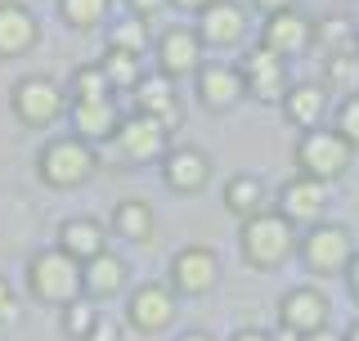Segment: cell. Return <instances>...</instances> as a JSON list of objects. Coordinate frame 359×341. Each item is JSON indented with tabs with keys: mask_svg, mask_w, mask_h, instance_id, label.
Returning <instances> with one entry per match:
<instances>
[{
	"mask_svg": "<svg viewBox=\"0 0 359 341\" xmlns=\"http://www.w3.org/2000/svg\"><path fill=\"white\" fill-rule=\"evenodd\" d=\"M9 104H14V117L22 126H50L54 117L63 112L67 104V90L59 81H50V76H18L14 90H9Z\"/></svg>",
	"mask_w": 359,
	"mask_h": 341,
	"instance_id": "cell-6",
	"label": "cell"
},
{
	"mask_svg": "<svg viewBox=\"0 0 359 341\" xmlns=\"http://www.w3.org/2000/svg\"><path fill=\"white\" fill-rule=\"evenodd\" d=\"M166 5H171V9H184V14H189V9H194V14H202L211 0H166Z\"/></svg>",
	"mask_w": 359,
	"mask_h": 341,
	"instance_id": "cell-39",
	"label": "cell"
},
{
	"mask_svg": "<svg viewBox=\"0 0 359 341\" xmlns=\"http://www.w3.org/2000/svg\"><path fill=\"white\" fill-rule=\"evenodd\" d=\"M328 185H319V180L310 175H292L283 189H278V215H287L292 225H319L323 220V202H328Z\"/></svg>",
	"mask_w": 359,
	"mask_h": 341,
	"instance_id": "cell-16",
	"label": "cell"
},
{
	"mask_svg": "<svg viewBox=\"0 0 359 341\" xmlns=\"http://www.w3.org/2000/svg\"><path fill=\"white\" fill-rule=\"evenodd\" d=\"M175 341H216V337H211L207 328H189V333H180Z\"/></svg>",
	"mask_w": 359,
	"mask_h": 341,
	"instance_id": "cell-41",
	"label": "cell"
},
{
	"mask_svg": "<svg viewBox=\"0 0 359 341\" xmlns=\"http://www.w3.org/2000/svg\"><path fill=\"white\" fill-rule=\"evenodd\" d=\"M355 59H359V22H355Z\"/></svg>",
	"mask_w": 359,
	"mask_h": 341,
	"instance_id": "cell-45",
	"label": "cell"
},
{
	"mask_svg": "<svg viewBox=\"0 0 359 341\" xmlns=\"http://www.w3.org/2000/svg\"><path fill=\"white\" fill-rule=\"evenodd\" d=\"M14 314H18V297L9 288V279L0 274V323H14Z\"/></svg>",
	"mask_w": 359,
	"mask_h": 341,
	"instance_id": "cell-34",
	"label": "cell"
},
{
	"mask_svg": "<svg viewBox=\"0 0 359 341\" xmlns=\"http://www.w3.org/2000/svg\"><path fill=\"white\" fill-rule=\"evenodd\" d=\"M238 99H247L238 63H202L198 67V104L207 112H229Z\"/></svg>",
	"mask_w": 359,
	"mask_h": 341,
	"instance_id": "cell-13",
	"label": "cell"
},
{
	"mask_svg": "<svg viewBox=\"0 0 359 341\" xmlns=\"http://www.w3.org/2000/svg\"><path fill=\"white\" fill-rule=\"evenodd\" d=\"M247 9L238 5V0H211L207 9L198 14L194 22V32H198V41L202 45H216V50H224V45H238L247 36Z\"/></svg>",
	"mask_w": 359,
	"mask_h": 341,
	"instance_id": "cell-12",
	"label": "cell"
},
{
	"mask_svg": "<svg viewBox=\"0 0 359 341\" xmlns=\"http://www.w3.org/2000/svg\"><path fill=\"white\" fill-rule=\"evenodd\" d=\"M229 341H269V333H261V328H238Z\"/></svg>",
	"mask_w": 359,
	"mask_h": 341,
	"instance_id": "cell-40",
	"label": "cell"
},
{
	"mask_svg": "<svg viewBox=\"0 0 359 341\" xmlns=\"http://www.w3.org/2000/svg\"><path fill=\"white\" fill-rule=\"evenodd\" d=\"M283 121L287 126H297L301 135L306 131H319V121H323V112H328V90H323V81H297L283 95Z\"/></svg>",
	"mask_w": 359,
	"mask_h": 341,
	"instance_id": "cell-19",
	"label": "cell"
},
{
	"mask_svg": "<svg viewBox=\"0 0 359 341\" xmlns=\"http://www.w3.org/2000/svg\"><path fill=\"white\" fill-rule=\"evenodd\" d=\"M220 283V256L202 243H189L171 256V292L175 297H207Z\"/></svg>",
	"mask_w": 359,
	"mask_h": 341,
	"instance_id": "cell-7",
	"label": "cell"
},
{
	"mask_svg": "<svg viewBox=\"0 0 359 341\" xmlns=\"http://www.w3.org/2000/svg\"><path fill=\"white\" fill-rule=\"evenodd\" d=\"M59 252H67L76 260V265H90L95 256L108 252V234L99 220H90V215H67L59 225Z\"/></svg>",
	"mask_w": 359,
	"mask_h": 341,
	"instance_id": "cell-20",
	"label": "cell"
},
{
	"mask_svg": "<svg viewBox=\"0 0 359 341\" xmlns=\"http://www.w3.org/2000/svg\"><path fill=\"white\" fill-rule=\"evenodd\" d=\"M202 67V41L194 27H166L157 36V72L162 76H198Z\"/></svg>",
	"mask_w": 359,
	"mask_h": 341,
	"instance_id": "cell-15",
	"label": "cell"
},
{
	"mask_svg": "<svg viewBox=\"0 0 359 341\" xmlns=\"http://www.w3.org/2000/svg\"><path fill=\"white\" fill-rule=\"evenodd\" d=\"M175 319V292L166 288V283H140V288L130 292L126 301V323L135 333H162V328H171Z\"/></svg>",
	"mask_w": 359,
	"mask_h": 341,
	"instance_id": "cell-11",
	"label": "cell"
},
{
	"mask_svg": "<svg viewBox=\"0 0 359 341\" xmlns=\"http://www.w3.org/2000/svg\"><path fill=\"white\" fill-rule=\"evenodd\" d=\"M126 5H130L135 18H153V14H162V9H166V0H126Z\"/></svg>",
	"mask_w": 359,
	"mask_h": 341,
	"instance_id": "cell-36",
	"label": "cell"
},
{
	"mask_svg": "<svg viewBox=\"0 0 359 341\" xmlns=\"http://www.w3.org/2000/svg\"><path fill=\"white\" fill-rule=\"evenodd\" d=\"M355 256L359 252H355V238H351L346 225L319 220L301 238V260H306V269H314V274H346Z\"/></svg>",
	"mask_w": 359,
	"mask_h": 341,
	"instance_id": "cell-5",
	"label": "cell"
},
{
	"mask_svg": "<svg viewBox=\"0 0 359 341\" xmlns=\"http://www.w3.org/2000/svg\"><path fill=\"white\" fill-rule=\"evenodd\" d=\"M332 319V305L328 297H323L319 288H287L283 297H278V328H287V333H297V337H314V333H323Z\"/></svg>",
	"mask_w": 359,
	"mask_h": 341,
	"instance_id": "cell-9",
	"label": "cell"
},
{
	"mask_svg": "<svg viewBox=\"0 0 359 341\" xmlns=\"http://www.w3.org/2000/svg\"><path fill=\"white\" fill-rule=\"evenodd\" d=\"M90 170H95V149L76 135H59L36 153V175L50 189H76L90 180Z\"/></svg>",
	"mask_w": 359,
	"mask_h": 341,
	"instance_id": "cell-3",
	"label": "cell"
},
{
	"mask_svg": "<svg viewBox=\"0 0 359 341\" xmlns=\"http://www.w3.org/2000/svg\"><path fill=\"white\" fill-rule=\"evenodd\" d=\"M265 180L261 175H229V185H224V207H229L238 220H252V215L265 211Z\"/></svg>",
	"mask_w": 359,
	"mask_h": 341,
	"instance_id": "cell-25",
	"label": "cell"
},
{
	"mask_svg": "<svg viewBox=\"0 0 359 341\" xmlns=\"http://www.w3.org/2000/svg\"><path fill=\"white\" fill-rule=\"evenodd\" d=\"M27 292L41 305H72V301H81V292H86L81 265H76L67 252H59V247L32 252V260H27Z\"/></svg>",
	"mask_w": 359,
	"mask_h": 341,
	"instance_id": "cell-2",
	"label": "cell"
},
{
	"mask_svg": "<svg viewBox=\"0 0 359 341\" xmlns=\"http://www.w3.org/2000/svg\"><path fill=\"white\" fill-rule=\"evenodd\" d=\"M41 41V22L27 5L18 0H0V59H18Z\"/></svg>",
	"mask_w": 359,
	"mask_h": 341,
	"instance_id": "cell-18",
	"label": "cell"
},
{
	"mask_svg": "<svg viewBox=\"0 0 359 341\" xmlns=\"http://www.w3.org/2000/svg\"><path fill=\"white\" fill-rule=\"evenodd\" d=\"M67 99L72 104H104V99H112V86L104 76V67L99 63H81L72 72V81H67Z\"/></svg>",
	"mask_w": 359,
	"mask_h": 341,
	"instance_id": "cell-26",
	"label": "cell"
},
{
	"mask_svg": "<svg viewBox=\"0 0 359 341\" xmlns=\"http://www.w3.org/2000/svg\"><path fill=\"white\" fill-rule=\"evenodd\" d=\"M252 9L256 14H283V9H297V0H252Z\"/></svg>",
	"mask_w": 359,
	"mask_h": 341,
	"instance_id": "cell-37",
	"label": "cell"
},
{
	"mask_svg": "<svg viewBox=\"0 0 359 341\" xmlns=\"http://www.w3.org/2000/svg\"><path fill=\"white\" fill-rule=\"evenodd\" d=\"M72 131H76V140H86L90 149H95V144H104V140H117L121 112H117L112 99H104V104H72Z\"/></svg>",
	"mask_w": 359,
	"mask_h": 341,
	"instance_id": "cell-21",
	"label": "cell"
},
{
	"mask_svg": "<svg viewBox=\"0 0 359 341\" xmlns=\"http://www.w3.org/2000/svg\"><path fill=\"white\" fill-rule=\"evenodd\" d=\"M99 67H104V76H108L112 90H135V86L144 81L140 59H135V54H121V50H108L104 59H99Z\"/></svg>",
	"mask_w": 359,
	"mask_h": 341,
	"instance_id": "cell-30",
	"label": "cell"
},
{
	"mask_svg": "<svg viewBox=\"0 0 359 341\" xmlns=\"http://www.w3.org/2000/svg\"><path fill=\"white\" fill-rule=\"evenodd\" d=\"M108 5L112 0H59V18L76 32H90L108 18Z\"/></svg>",
	"mask_w": 359,
	"mask_h": 341,
	"instance_id": "cell-29",
	"label": "cell"
},
{
	"mask_svg": "<svg viewBox=\"0 0 359 341\" xmlns=\"http://www.w3.org/2000/svg\"><path fill=\"white\" fill-rule=\"evenodd\" d=\"M238 252L252 269H278L297 252V225L278 211H261L252 220H243L238 229Z\"/></svg>",
	"mask_w": 359,
	"mask_h": 341,
	"instance_id": "cell-1",
	"label": "cell"
},
{
	"mask_svg": "<svg viewBox=\"0 0 359 341\" xmlns=\"http://www.w3.org/2000/svg\"><path fill=\"white\" fill-rule=\"evenodd\" d=\"M351 157H355V144H346L337 131H306L297 140V166L301 175L319 180V185H332L351 170Z\"/></svg>",
	"mask_w": 359,
	"mask_h": 341,
	"instance_id": "cell-4",
	"label": "cell"
},
{
	"mask_svg": "<svg viewBox=\"0 0 359 341\" xmlns=\"http://www.w3.org/2000/svg\"><path fill=\"white\" fill-rule=\"evenodd\" d=\"M301 341H341V337H337L332 328H323V333H314V337H301Z\"/></svg>",
	"mask_w": 359,
	"mask_h": 341,
	"instance_id": "cell-42",
	"label": "cell"
},
{
	"mask_svg": "<svg viewBox=\"0 0 359 341\" xmlns=\"http://www.w3.org/2000/svg\"><path fill=\"white\" fill-rule=\"evenodd\" d=\"M144 45H149V27H144L135 14L108 27V50H121V54H135V59H140Z\"/></svg>",
	"mask_w": 359,
	"mask_h": 341,
	"instance_id": "cell-31",
	"label": "cell"
},
{
	"mask_svg": "<svg viewBox=\"0 0 359 341\" xmlns=\"http://www.w3.org/2000/svg\"><path fill=\"white\" fill-rule=\"evenodd\" d=\"M337 135L346 144H359V95H346L337 108Z\"/></svg>",
	"mask_w": 359,
	"mask_h": 341,
	"instance_id": "cell-33",
	"label": "cell"
},
{
	"mask_svg": "<svg viewBox=\"0 0 359 341\" xmlns=\"http://www.w3.org/2000/svg\"><path fill=\"white\" fill-rule=\"evenodd\" d=\"M238 72H243L247 99H261V104H283V95L292 90L287 86V59H278L265 45H252V50L243 54Z\"/></svg>",
	"mask_w": 359,
	"mask_h": 341,
	"instance_id": "cell-8",
	"label": "cell"
},
{
	"mask_svg": "<svg viewBox=\"0 0 359 341\" xmlns=\"http://www.w3.org/2000/svg\"><path fill=\"white\" fill-rule=\"evenodd\" d=\"M135 112H144V117H157L166 131L175 126L180 117V104H175V90H171V76H144L140 86H135Z\"/></svg>",
	"mask_w": 359,
	"mask_h": 341,
	"instance_id": "cell-22",
	"label": "cell"
},
{
	"mask_svg": "<svg viewBox=\"0 0 359 341\" xmlns=\"http://www.w3.org/2000/svg\"><path fill=\"white\" fill-rule=\"evenodd\" d=\"M341 341H359V319H355V323H351V328L341 333Z\"/></svg>",
	"mask_w": 359,
	"mask_h": 341,
	"instance_id": "cell-44",
	"label": "cell"
},
{
	"mask_svg": "<svg viewBox=\"0 0 359 341\" xmlns=\"http://www.w3.org/2000/svg\"><path fill=\"white\" fill-rule=\"evenodd\" d=\"M261 45L274 50L278 59H292V54L310 50L314 45V22L301 14V9H283V14H269L261 22Z\"/></svg>",
	"mask_w": 359,
	"mask_h": 341,
	"instance_id": "cell-14",
	"label": "cell"
},
{
	"mask_svg": "<svg viewBox=\"0 0 359 341\" xmlns=\"http://www.w3.org/2000/svg\"><path fill=\"white\" fill-rule=\"evenodd\" d=\"M104 319V314L95 310V301H72V305H63V337H72V341H86L90 333H95V323Z\"/></svg>",
	"mask_w": 359,
	"mask_h": 341,
	"instance_id": "cell-32",
	"label": "cell"
},
{
	"mask_svg": "<svg viewBox=\"0 0 359 341\" xmlns=\"http://www.w3.org/2000/svg\"><path fill=\"white\" fill-rule=\"evenodd\" d=\"M166 140H171V131L162 126L157 117H144V112H130V117H121V131H117V149L126 162H162L166 153Z\"/></svg>",
	"mask_w": 359,
	"mask_h": 341,
	"instance_id": "cell-10",
	"label": "cell"
},
{
	"mask_svg": "<svg viewBox=\"0 0 359 341\" xmlns=\"http://www.w3.org/2000/svg\"><path fill=\"white\" fill-rule=\"evenodd\" d=\"M81 283H86V297H117L130 283V265L117 252H104L90 265H81Z\"/></svg>",
	"mask_w": 359,
	"mask_h": 341,
	"instance_id": "cell-23",
	"label": "cell"
},
{
	"mask_svg": "<svg viewBox=\"0 0 359 341\" xmlns=\"http://www.w3.org/2000/svg\"><path fill=\"white\" fill-rule=\"evenodd\" d=\"M162 180L171 193H202L211 180V157L194 149V144H180L162 157Z\"/></svg>",
	"mask_w": 359,
	"mask_h": 341,
	"instance_id": "cell-17",
	"label": "cell"
},
{
	"mask_svg": "<svg viewBox=\"0 0 359 341\" xmlns=\"http://www.w3.org/2000/svg\"><path fill=\"white\" fill-rule=\"evenodd\" d=\"M153 229H157V215L144 198H126V202L112 207V234L117 238H126V243H149Z\"/></svg>",
	"mask_w": 359,
	"mask_h": 341,
	"instance_id": "cell-24",
	"label": "cell"
},
{
	"mask_svg": "<svg viewBox=\"0 0 359 341\" xmlns=\"http://www.w3.org/2000/svg\"><path fill=\"white\" fill-rule=\"evenodd\" d=\"M323 90L328 95H359V59L355 54L323 59Z\"/></svg>",
	"mask_w": 359,
	"mask_h": 341,
	"instance_id": "cell-28",
	"label": "cell"
},
{
	"mask_svg": "<svg viewBox=\"0 0 359 341\" xmlns=\"http://www.w3.org/2000/svg\"><path fill=\"white\" fill-rule=\"evenodd\" d=\"M269 341H301L297 333H287V328H278V333H269Z\"/></svg>",
	"mask_w": 359,
	"mask_h": 341,
	"instance_id": "cell-43",
	"label": "cell"
},
{
	"mask_svg": "<svg viewBox=\"0 0 359 341\" xmlns=\"http://www.w3.org/2000/svg\"><path fill=\"white\" fill-rule=\"evenodd\" d=\"M346 288H351V297H355V305H359V256L351 260V269H346Z\"/></svg>",
	"mask_w": 359,
	"mask_h": 341,
	"instance_id": "cell-38",
	"label": "cell"
},
{
	"mask_svg": "<svg viewBox=\"0 0 359 341\" xmlns=\"http://www.w3.org/2000/svg\"><path fill=\"white\" fill-rule=\"evenodd\" d=\"M314 45H323V54H355V22L351 18H323L314 22Z\"/></svg>",
	"mask_w": 359,
	"mask_h": 341,
	"instance_id": "cell-27",
	"label": "cell"
},
{
	"mask_svg": "<svg viewBox=\"0 0 359 341\" xmlns=\"http://www.w3.org/2000/svg\"><path fill=\"white\" fill-rule=\"evenodd\" d=\"M86 341H121V328H117V319H108V314H104V319L95 323V333H90Z\"/></svg>",
	"mask_w": 359,
	"mask_h": 341,
	"instance_id": "cell-35",
	"label": "cell"
}]
</instances>
